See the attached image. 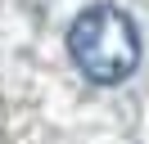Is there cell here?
<instances>
[{
    "label": "cell",
    "mask_w": 149,
    "mask_h": 144,
    "mask_svg": "<svg viewBox=\"0 0 149 144\" xmlns=\"http://www.w3.org/2000/svg\"><path fill=\"white\" fill-rule=\"evenodd\" d=\"M68 54L95 86H118L140 63V32L118 5H91L68 27Z\"/></svg>",
    "instance_id": "obj_1"
}]
</instances>
